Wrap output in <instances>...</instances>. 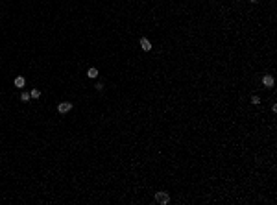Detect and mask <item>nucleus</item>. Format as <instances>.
<instances>
[{"label":"nucleus","mask_w":277,"mask_h":205,"mask_svg":"<svg viewBox=\"0 0 277 205\" xmlns=\"http://www.w3.org/2000/svg\"><path fill=\"white\" fill-rule=\"evenodd\" d=\"M155 199H157V203H161V205H166L170 202V194L168 192H164V191H161V192H155Z\"/></svg>","instance_id":"f257e3e1"},{"label":"nucleus","mask_w":277,"mask_h":205,"mask_svg":"<svg viewBox=\"0 0 277 205\" xmlns=\"http://www.w3.org/2000/svg\"><path fill=\"white\" fill-rule=\"evenodd\" d=\"M70 109H72V104H70V102H63V104H59V106H57V111L59 113H68Z\"/></svg>","instance_id":"f03ea898"},{"label":"nucleus","mask_w":277,"mask_h":205,"mask_svg":"<svg viewBox=\"0 0 277 205\" xmlns=\"http://www.w3.org/2000/svg\"><path fill=\"white\" fill-rule=\"evenodd\" d=\"M262 83H264V87H274L275 79H274V76H270V74H266V76L262 78Z\"/></svg>","instance_id":"7ed1b4c3"},{"label":"nucleus","mask_w":277,"mask_h":205,"mask_svg":"<svg viewBox=\"0 0 277 205\" xmlns=\"http://www.w3.org/2000/svg\"><path fill=\"white\" fill-rule=\"evenodd\" d=\"M140 48H142L144 52H148V50H152V43H150L146 37H142V39H140Z\"/></svg>","instance_id":"20e7f679"},{"label":"nucleus","mask_w":277,"mask_h":205,"mask_svg":"<svg viewBox=\"0 0 277 205\" xmlns=\"http://www.w3.org/2000/svg\"><path fill=\"white\" fill-rule=\"evenodd\" d=\"M24 85H26V79H24V76H17V78H15V87L22 89Z\"/></svg>","instance_id":"39448f33"},{"label":"nucleus","mask_w":277,"mask_h":205,"mask_svg":"<svg viewBox=\"0 0 277 205\" xmlns=\"http://www.w3.org/2000/svg\"><path fill=\"white\" fill-rule=\"evenodd\" d=\"M87 76H89L90 79H94V78L98 76V70H96V68H94V67H93V68H89V70H87Z\"/></svg>","instance_id":"423d86ee"},{"label":"nucleus","mask_w":277,"mask_h":205,"mask_svg":"<svg viewBox=\"0 0 277 205\" xmlns=\"http://www.w3.org/2000/svg\"><path fill=\"white\" fill-rule=\"evenodd\" d=\"M30 96H32V98H39V96H41V91H37V89H33V91L30 92Z\"/></svg>","instance_id":"0eeeda50"},{"label":"nucleus","mask_w":277,"mask_h":205,"mask_svg":"<svg viewBox=\"0 0 277 205\" xmlns=\"http://www.w3.org/2000/svg\"><path fill=\"white\" fill-rule=\"evenodd\" d=\"M21 100H22V102H28V100H30V92L24 91V92L21 94Z\"/></svg>","instance_id":"6e6552de"},{"label":"nucleus","mask_w":277,"mask_h":205,"mask_svg":"<svg viewBox=\"0 0 277 205\" xmlns=\"http://www.w3.org/2000/svg\"><path fill=\"white\" fill-rule=\"evenodd\" d=\"M251 102H253L255 106H259V104H260V98H259V96H251Z\"/></svg>","instance_id":"1a4fd4ad"},{"label":"nucleus","mask_w":277,"mask_h":205,"mask_svg":"<svg viewBox=\"0 0 277 205\" xmlns=\"http://www.w3.org/2000/svg\"><path fill=\"white\" fill-rule=\"evenodd\" d=\"M96 91H100V92L104 91V83H96Z\"/></svg>","instance_id":"9d476101"},{"label":"nucleus","mask_w":277,"mask_h":205,"mask_svg":"<svg viewBox=\"0 0 277 205\" xmlns=\"http://www.w3.org/2000/svg\"><path fill=\"white\" fill-rule=\"evenodd\" d=\"M251 2H259V0H251Z\"/></svg>","instance_id":"9b49d317"}]
</instances>
